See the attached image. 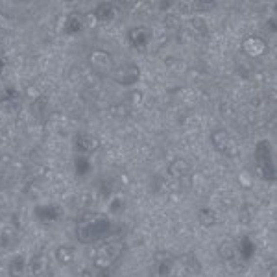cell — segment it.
<instances>
[{
    "label": "cell",
    "instance_id": "cell-12",
    "mask_svg": "<svg viewBox=\"0 0 277 277\" xmlns=\"http://www.w3.org/2000/svg\"><path fill=\"white\" fill-rule=\"evenodd\" d=\"M83 26H85L83 21L78 15H69L65 19V24H63V31L67 35H74V33H80V31L83 30Z\"/></svg>",
    "mask_w": 277,
    "mask_h": 277
},
{
    "label": "cell",
    "instance_id": "cell-2",
    "mask_svg": "<svg viewBox=\"0 0 277 277\" xmlns=\"http://www.w3.org/2000/svg\"><path fill=\"white\" fill-rule=\"evenodd\" d=\"M111 78L115 80L118 85H124V87H131L138 82L140 78V69L135 63H124L120 67H115V70L111 72Z\"/></svg>",
    "mask_w": 277,
    "mask_h": 277
},
{
    "label": "cell",
    "instance_id": "cell-5",
    "mask_svg": "<svg viewBox=\"0 0 277 277\" xmlns=\"http://www.w3.org/2000/svg\"><path fill=\"white\" fill-rule=\"evenodd\" d=\"M89 65L96 72H102V74H111L115 70V59L113 55L106 52V50H92L89 54Z\"/></svg>",
    "mask_w": 277,
    "mask_h": 277
},
{
    "label": "cell",
    "instance_id": "cell-10",
    "mask_svg": "<svg viewBox=\"0 0 277 277\" xmlns=\"http://www.w3.org/2000/svg\"><path fill=\"white\" fill-rule=\"evenodd\" d=\"M191 163L183 159V157H176L174 161L168 165V174L172 177H185L191 174Z\"/></svg>",
    "mask_w": 277,
    "mask_h": 277
},
{
    "label": "cell",
    "instance_id": "cell-19",
    "mask_svg": "<svg viewBox=\"0 0 277 277\" xmlns=\"http://www.w3.org/2000/svg\"><path fill=\"white\" fill-rule=\"evenodd\" d=\"M194 6L201 9H209V8H215V2H196Z\"/></svg>",
    "mask_w": 277,
    "mask_h": 277
},
{
    "label": "cell",
    "instance_id": "cell-17",
    "mask_svg": "<svg viewBox=\"0 0 277 277\" xmlns=\"http://www.w3.org/2000/svg\"><path fill=\"white\" fill-rule=\"evenodd\" d=\"M30 268H31L33 277H41L46 270V259L45 257H35L33 262H30Z\"/></svg>",
    "mask_w": 277,
    "mask_h": 277
},
{
    "label": "cell",
    "instance_id": "cell-3",
    "mask_svg": "<svg viewBox=\"0 0 277 277\" xmlns=\"http://www.w3.org/2000/svg\"><path fill=\"white\" fill-rule=\"evenodd\" d=\"M118 255H120V244H118V242H106V244L96 251L94 264H96V268L108 270L109 266L116 261Z\"/></svg>",
    "mask_w": 277,
    "mask_h": 277
},
{
    "label": "cell",
    "instance_id": "cell-8",
    "mask_svg": "<svg viewBox=\"0 0 277 277\" xmlns=\"http://www.w3.org/2000/svg\"><path fill=\"white\" fill-rule=\"evenodd\" d=\"M116 13L118 11H116V6L113 2H100L92 11V17L96 23H111L116 17Z\"/></svg>",
    "mask_w": 277,
    "mask_h": 277
},
{
    "label": "cell",
    "instance_id": "cell-11",
    "mask_svg": "<svg viewBox=\"0 0 277 277\" xmlns=\"http://www.w3.org/2000/svg\"><path fill=\"white\" fill-rule=\"evenodd\" d=\"M218 255H220V259H223L225 262L235 261L237 255H239V246H237L235 242H231V240H223L222 244L218 246Z\"/></svg>",
    "mask_w": 277,
    "mask_h": 277
},
{
    "label": "cell",
    "instance_id": "cell-18",
    "mask_svg": "<svg viewBox=\"0 0 277 277\" xmlns=\"http://www.w3.org/2000/svg\"><path fill=\"white\" fill-rule=\"evenodd\" d=\"M37 213H43V215H46L45 220H57V218H59V215H61V209L55 207V205H45V207H39Z\"/></svg>",
    "mask_w": 277,
    "mask_h": 277
},
{
    "label": "cell",
    "instance_id": "cell-4",
    "mask_svg": "<svg viewBox=\"0 0 277 277\" xmlns=\"http://www.w3.org/2000/svg\"><path fill=\"white\" fill-rule=\"evenodd\" d=\"M152 39H154V31L150 30L148 26H133L130 31H128V41H130V45L138 50V52H142V50H146L150 43H152Z\"/></svg>",
    "mask_w": 277,
    "mask_h": 277
},
{
    "label": "cell",
    "instance_id": "cell-9",
    "mask_svg": "<svg viewBox=\"0 0 277 277\" xmlns=\"http://www.w3.org/2000/svg\"><path fill=\"white\" fill-rule=\"evenodd\" d=\"M211 144L218 150V152H227L231 146V135L227 130L218 128V130L211 131Z\"/></svg>",
    "mask_w": 277,
    "mask_h": 277
},
{
    "label": "cell",
    "instance_id": "cell-1",
    "mask_svg": "<svg viewBox=\"0 0 277 277\" xmlns=\"http://www.w3.org/2000/svg\"><path fill=\"white\" fill-rule=\"evenodd\" d=\"M111 229H113V222L108 215L98 211H87L78 218L76 239L82 244H94L106 239Z\"/></svg>",
    "mask_w": 277,
    "mask_h": 277
},
{
    "label": "cell",
    "instance_id": "cell-6",
    "mask_svg": "<svg viewBox=\"0 0 277 277\" xmlns=\"http://www.w3.org/2000/svg\"><path fill=\"white\" fill-rule=\"evenodd\" d=\"M240 50H242V54L248 55V57H261V55L266 54V50H268V45H266V41L259 35H248L244 37V41L240 43Z\"/></svg>",
    "mask_w": 277,
    "mask_h": 277
},
{
    "label": "cell",
    "instance_id": "cell-14",
    "mask_svg": "<svg viewBox=\"0 0 277 277\" xmlns=\"http://www.w3.org/2000/svg\"><path fill=\"white\" fill-rule=\"evenodd\" d=\"M26 268H28V264L24 262V257H15L13 261H11V264H9V276L11 277H24V274H26Z\"/></svg>",
    "mask_w": 277,
    "mask_h": 277
},
{
    "label": "cell",
    "instance_id": "cell-15",
    "mask_svg": "<svg viewBox=\"0 0 277 277\" xmlns=\"http://www.w3.org/2000/svg\"><path fill=\"white\" fill-rule=\"evenodd\" d=\"M55 259L59 261V264L63 266H69L70 262L74 261V249L70 246H59L55 251Z\"/></svg>",
    "mask_w": 277,
    "mask_h": 277
},
{
    "label": "cell",
    "instance_id": "cell-13",
    "mask_svg": "<svg viewBox=\"0 0 277 277\" xmlns=\"http://www.w3.org/2000/svg\"><path fill=\"white\" fill-rule=\"evenodd\" d=\"M198 220H200V223L203 225V227H213V225L218 222L215 209H211V207L200 209V213H198Z\"/></svg>",
    "mask_w": 277,
    "mask_h": 277
},
{
    "label": "cell",
    "instance_id": "cell-7",
    "mask_svg": "<svg viewBox=\"0 0 277 277\" xmlns=\"http://www.w3.org/2000/svg\"><path fill=\"white\" fill-rule=\"evenodd\" d=\"M74 146L82 154H92L100 148V140L94 135H89V133H78L74 137Z\"/></svg>",
    "mask_w": 277,
    "mask_h": 277
},
{
    "label": "cell",
    "instance_id": "cell-20",
    "mask_svg": "<svg viewBox=\"0 0 277 277\" xmlns=\"http://www.w3.org/2000/svg\"><path fill=\"white\" fill-rule=\"evenodd\" d=\"M2 28H9V21L0 13V30H2Z\"/></svg>",
    "mask_w": 277,
    "mask_h": 277
},
{
    "label": "cell",
    "instance_id": "cell-21",
    "mask_svg": "<svg viewBox=\"0 0 277 277\" xmlns=\"http://www.w3.org/2000/svg\"><path fill=\"white\" fill-rule=\"evenodd\" d=\"M270 277H276V268H274V266L270 268Z\"/></svg>",
    "mask_w": 277,
    "mask_h": 277
},
{
    "label": "cell",
    "instance_id": "cell-16",
    "mask_svg": "<svg viewBox=\"0 0 277 277\" xmlns=\"http://www.w3.org/2000/svg\"><path fill=\"white\" fill-rule=\"evenodd\" d=\"M189 30L194 31L196 35H205L207 33V23H205V19L203 17H193L191 21H189Z\"/></svg>",
    "mask_w": 277,
    "mask_h": 277
}]
</instances>
